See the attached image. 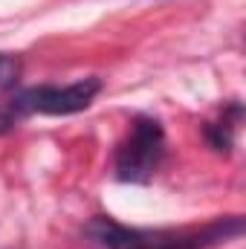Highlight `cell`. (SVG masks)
I'll use <instances>...</instances> for the list:
<instances>
[{
    "label": "cell",
    "instance_id": "obj_5",
    "mask_svg": "<svg viewBox=\"0 0 246 249\" xmlns=\"http://www.w3.org/2000/svg\"><path fill=\"white\" fill-rule=\"evenodd\" d=\"M20 78V61L9 53H0V93L12 90Z\"/></svg>",
    "mask_w": 246,
    "mask_h": 249
},
{
    "label": "cell",
    "instance_id": "obj_6",
    "mask_svg": "<svg viewBox=\"0 0 246 249\" xmlns=\"http://www.w3.org/2000/svg\"><path fill=\"white\" fill-rule=\"evenodd\" d=\"M12 127H15V113L0 107V136H3V133H9Z\"/></svg>",
    "mask_w": 246,
    "mask_h": 249
},
{
    "label": "cell",
    "instance_id": "obj_3",
    "mask_svg": "<svg viewBox=\"0 0 246 249\" xmlns=\"http://www.w3.org/2000/svg\"><path fill=\"white\" fill-rule=\"evenodd\" d=\"M99 93H102V78H99V75H87V78H78V81L64 84V87L41 84V87L20 90V93L12 99V113L72 116V113L87 110Z\"/></svg>",
    "mask_w": 246,
    "mask_h": 249
},
{
    "label": "cell",
    "instance_id": "obj_1",
    "mask_svg": "<svg viewBox=\"0 0 246 249\" xmlns=\"http://www.w3.org/2000/svg\"><path fill=\"white\" fill-rule=\"evenodd\" d=\"M84 235L99 249H209L244 235V217H217L203 229H136L99 214L84 226Z\"/></svg>",
    "mask_w": 246,
    "mask_h": 249
},
{
    "label": "cell",
    "instance_id": "obj_4",
    "mask_svg": "<svg viewBox=\"0 0 246 249\" xmlns=\"http://www.w3.org/2000/svg\"><path fill=\"white\" fill-rule=\"evenodd\" d=\"M238 122H241V116L229 119V116L223 113V119H220V122L206 124V139L211 142V148H214V151H220V154H229V151H232V145H235V127H238Z\"/></svg>",
    "mask_w": 246,
    "mask_h": 249
},
{
    "label": "cell",
    "instance_id": "obj_2",
    "mask_svg": "<svg viewBox=\"0 0 246 249\" xmlns=\"http://www.w3.org/2000/svg\"><path fill=\"white\" fill-rule=\"evenodd\" d=\"M165 160V130L162 122L154 116H136L130 122V133L124 136V142L116 148V177L122 183L133 186H145L154 180V174L159 171Z\"/></svg>",
    "mask_w": 246,
    "mask_h": 249
}]
</instances>
